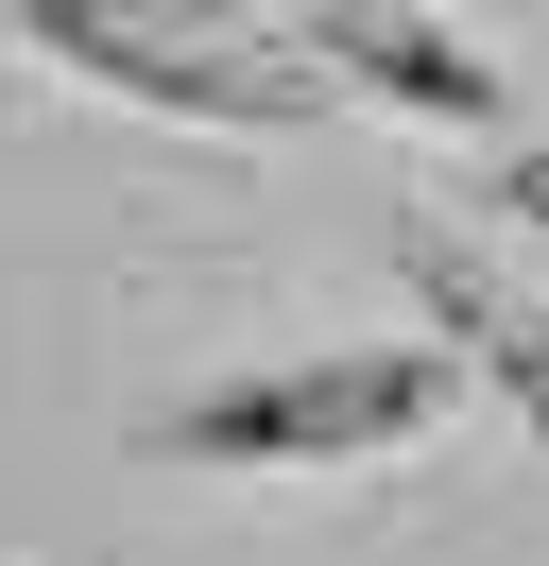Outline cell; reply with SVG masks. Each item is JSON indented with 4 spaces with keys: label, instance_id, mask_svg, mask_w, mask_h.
<instances>
[{
    "label": "cell",
    "instance_id": "obj_1",
    "mask_svg": "<svg viewBox=\"0 0 549 566\" xmlns=\"http://www.w3.org/2000/svg\"><path fill=\"white\" fill-rule=\"evenodd\" d=\"M18 52L137 120H189V138H309L343 120V86L309 70V35L274 0H18Z\"/></svg>",
    "mask_w": 549,
    "mask_h": 566
},
{
    "label": "cell",
    "instance_id": "obj_2",
    "mask_svg": "<svg viewBox=\"0 0 549 566\" xmlns=\"http://www.w3.org/2000/svg\"><path fill=\"white\" fill-rule=\"evenodd\" d=\"M464 412V360L412 326V344H327V360H258V378H206L155 412V463L189 481H327V463H395Z\"/></svg>",
    "mask_w": 549,
    "mask_h": 566
},
{
    "label": "cell",
    "instance_id": "obj_3",
    "mask_svg": "<svg viewBox=\"0 0 549 566\" xmlns=\"http://www.w3.org/2000/svg\"><path fill=\"white\" fill-rule=\"evenodd\" d=\"M274 18L309 35V70H327L343 104H412V120H464V138L498 120V70L446 35L429 0H274Z\"/></svg>",
    "mask_w": 549,
    "mask_h": 566
},
{
    "label": "cell",
    "instance_id": "obj_4",
    "mask_svg": "<svg viewBox=\"0 0 549 566\" xmlns=\"http://www.w3.org/2000/svg\"><path fill=\"white\" fill-rule=\"evenodd\" d=\"M412 292L446 310V360H464V344H498V360H515V395L549 412V310H515V275H480L464 241H412Z\"/></svg>",
    "mask_w": 549,
    "mask_h": 566
}]
</instances>
